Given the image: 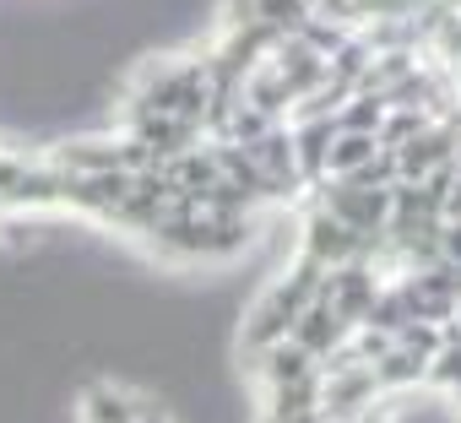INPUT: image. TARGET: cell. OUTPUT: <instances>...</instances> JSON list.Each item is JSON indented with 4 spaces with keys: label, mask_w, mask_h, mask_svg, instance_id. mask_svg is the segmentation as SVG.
<instances>
[{
    "label": "cell",
    "mask_w": 461,
    "mask_h": 423,
    "mask_svg": "<svg viewBox=\"0 0 461 423\" xmlns=\"http://www.w3.org/2000/svg\"><path fill=\"white\" fill-rule=\"evenodd\" d=\"M348 331H353V320H342L321 293H315V299L299 310V320H294V342H304L315 358H326L331 347H342V342H348Z\"/></svg>",
    "instance_id": "6da1fadb"
},
{
    "label": "cell",
    "mask_w": 461,
    "mask_h": 423,
    "mask_svg": "<svg viewBox=\"0 0 461 423\" xmlns=\"http://www.w3.org/2000/svg\"><path fill=\"white\" fill-rule=\"evenodd\" d=\"M141 401L120 385H87L82 391V423H136Z\"/></svg>",
    "instance_id": "7a4b0ae2"
},
{
    "label": "cell",
    "mask_w": 461,
    "mask_h": 423,
    "mask_svg": "<svg viewBox=\"0 0 461 423\" xmlns=\"http://www.w3.org/2000/svg\"><path fill=\"white\" fill-rule=\"evenodd\" d=\"M375 369H380V385H385V391H407V385L429 380V353H418V347H407V342H391Z\"/></svg>",
    "instance_id": "3957f363"
},
{
    "label": "cell",
    "mask_w": 461,
    "mask_h": 423,
    "mask_svg": "<svg viewBox=\"0 0 461 423\" xmlns=\"http://www.w3.org/2000/svg\"><path fill=\"white\" fill-rule=\"evenodd\" d=\"M429 385H439V391H461V326L456 320H445V337H439V347H434V358H429Z\"/></svg>",
    "instance_id": "277c9868"
},
{
    "label": "cell",
    "mask_w": 461,
    "mask_h": 423,
    "mask_svg": "<svg viewBox=\"0 0 461 423\" xmlns=\"http://www.w3.org/2000/svg\"><path fill=\"white\" fill-rule=\"evenodd\" d=\"M358 6H364V0H310V12H315V17H326V22H342V28H353Z\"/></svg>",
    "instance_id": "5b68a950"
},
{
    "label": "cell",
    "mask_w": 461,
    "mask_h": 423,
    "mask_svg": "<svg viewBox=\"0 0 461 423\" xmlns=\"http://www.w3.org/2000/svg\"><path fill=\"white\" fill-rule=\"evenodd\" d=\"M326 423H380V418H369V412H364V418H326Z\"/></svg>",
    "instance_id": "8992f818"
},
{
    "label": "cell",
    "mask_w": 461,
    "mask_h": 423,
    "mask_svg": "<svg viewBox=\"0 0 461 423\" xmlns=\"http://www.w3.org/2000/svg\"><path fill=\"white\" fill-rule=\"evenodd\" d=\"M456 326H461V299H456Z\"/></svg>",
    "instance_id": "52a82bcc"
}]
</instances>
